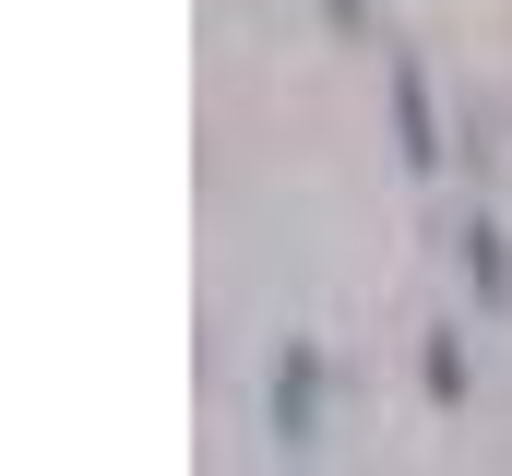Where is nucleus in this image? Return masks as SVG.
<instances>
[{
  "mask_svg": "<svg viewBox=\"0 0 512 476\" xmlns=\"http://www.w3.org/2000/svg\"><path fill=\"white\" fill-rule=\"evenodd\" d=\"M322 12H334V24H358V0H322Z\"/></svg>",
  "mask_w": 512,
  "mask_h": 476,
  "instance_id": "obj_1",
  "label": "nucleus"
}]
</instances>
